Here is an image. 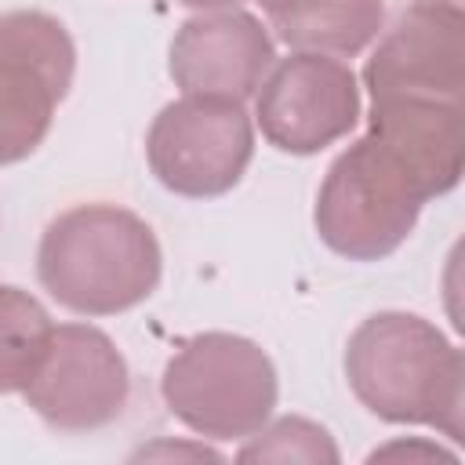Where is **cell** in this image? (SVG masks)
I'll list each match as a JSON object with an SVG mask.
<instances>
[{
  "mask_svg": "<svg viewBox=\"0 0 465 465\" xmlns=\"http://www.w3.org/2000/svg\"><path fill=\"white\" fill-rule=\"evenodd\" d=\"M47 309L22 287L0 283V392H22L51 341Z\"/></svg>",
  "mask_w": 465,
  "mask_h": 465,
  "instance_id": "12",
  "label": "cell"
},
{
  "mask_svg": "<svg viewBox=\"0 0 465 465\" xmlns=\"http://www.w3.org/2000/svg\"><path fill=\"white\" fill-rule=\"evenodd\" d=\"M236 458L240 461H305V465H338L341 461L331 432L298 414L276 418L272 425L265 421L254 436H247V443L236 450Z\"/></svg>",
  "mask_w": 465,
  "mask_h": 465,
  "instance_id": "13",
  "label": "cell"
},
{
  "mask_svg": "<svg viewBox=\"0 0 465 465\" xmlns=\"http://www.w3.org/2000/svg\"><path fill=\"white\" fill-rule=\"evenodd\" d=\"M138 458H193V461H222L218 450L203 447V443H153V447H142L134 450V461Z\"/></svg>",
  "mask_w": 465,
  "mask_h": 465,
  "instance_id": "14",
  "label": "cell"
},
{
  "mask_svg": "<svg viewBox=\"0 0 465 465\" xmlns=\"http://www.w3.org/2000/svg\"><path fill=\"white\" fill-rule=\"evenodd\" d=\"M163 272L156 232L127 207L80 203L40 236V287L80 316H116L145 302Z\"/></svg>",
  "mask_w": 465,
  "mask_h": 465,
  "instance_id": "2",
  "label": "cell"
},
{
  "mask_svg": "<svg viewBox=\"0 0 465 465\" xmlns=\"http://www.w3.org/2000/svg\"><path fill=\"white\" fill-rule=\"evenodd\" d=\"M185 7H196V11H225V7H240L243 0H178Z\"/></svg>",
  "mask_w": 465,
  "mask_h": 465,
  "instance_id": "16",
  "label": "cell"
},
{
  "mask_svg": "<svg viewBox=\"0 0 465 465\" xmlns=\"http://www.w3.org/2000/svg\"><path fill=\"white\" fill-rule=\"evenodd\" d=\"M352 396L392 425H425L461 440L465 363L461 349L418 312H374L345 345Z\"/></svg>",
  "mask_w": 465,
  "mask_h": 465,
  "instance_id": "1",
  "label": "cell"
},
{
  "mask_svg": "<svg viewBox=\"0 0 465 465\" xmlns=\"http://www.w3.org/2000/svg\"><path fill=\"white\" fill-rule=\"evenodd\" d=\"M254 156V127L243 102L185 94L153 116L145 160L156 182L189 200L229 193Z\"/></svg>",
  "mask_w": 465,
  "mask_h": 465,
  "instance_id": "6",
  "label": "cell"
},
{
  "mask_svg": "<svg viewBox=\"0 0 465 465\" xmlns=\"http://www.w3.org/2000/svg\"><path fill=\"white\" fill-rule=\"evenodd\" d=\"M432 200L425 178L371 131L334 156L316 193V232L349 262L389 258Z\"/></svg>",
  "mask_w": 465,
  "mask_h": 465,
  "instance_id": "3",
  "label": "cell"
},
{
  "mask_svg": "<svg viewBox=\"0 0 465 465\" xmlns=\"http://www.w3.org/2000/svg\"><path fill=\"white\" fill-rule=\"evenodd\" d=\"M371 98H418L461 105L465 11L461 0H414L378 40L363 65Z\"/></svg>",
  "mask_w": 465,
  "mask_h": 465,
  "instance_id": "9",
  "label": "cell"
},
{
  "mask_svg": "<svg viewBox=\"0 0 465 465\" xmlns=\"http://www.w3.org/2000/svg\"><path fill=\"white\" fill-rule=\"evenodd\" d=\"M396 454H407V458H421V461H458V454H450V450H443V447H436V443H389V447H378L374 454H371V461H378V458H396Z\"/></svg>",
  "mask_w": 465,
  "mask_h": 465,
  "instance_id": "15",
  "label": "cell"
},
{
  "mask_svg": "<svg viewBox=\"0 0 465 465\" xmlns=\"http://www.w3.org/2000/svg\"><path fill=\"white\" fill-rule=\"evenodd\" d=\"M276 36L294 51L360 54L385 22V0H258Z\"/></svg>",
  "mask_w": 465,
  "mask_h": 465,
  "instance_id": "11",
  "label": "cell"
},
{
  "mask_svg": "<svg viewBox=\"0 0 465 465\" xmlns=\"http://www.w3.org/2000/svg\"><path fill=\"white\" fill-rule=\"evenodd\" d=\"M254 116L269 145L291 156H312L356 127V73L334 54L291 51L258 84Z\"/></svg>",
  "mask_w": 465,
  "mask_h": 465,
  "instance_id": "8",
  "label": "cell"
},
{
  "mask_svg": "<svg viewBox=\"0 0 465 465\" xmlns=\"http://www.w3.org/2000/svg\"><path fill=\"white\" fill-rule=\"evenodd\" d=\"M160 392L167 411L207 440H247L276 411L280 381L265 349L229 331H207L167 360Z\"/></svg>",
  "mask_w": 465,
  "mask_h": 465,
  "instance_id": "4",
  "label": "cell"
},
{
  "mask_svg": "<svg viewBox=\"0 0 465 465\" xmlns=\"http://www.w3.org/2000/svg\"><path fill=\"white\" fill-rule=\"evenodd\" d=\"M22 396L54 432H94L124 414L131 371L105 331L62 323L51 331L47 352Z\"/></svg>",
  "mask_w": 465,
  "mask_h": 465,
  "instance_id": "7",
  "label": "cell"
},
{
  "mask_svg": "<svg viewBox=\"0 0 465 465\" xmlns=\"http://www.w3.org/2000/svg\"><path fill=\"white\" fill-rule=\"evenodd\" d=\"M73 73L76 44L54 15H0V167L36 153L73 87Z\"/></svg>",
  "mask_w": 465,
  "mask_h": 465,
  "instance_id": "5",
  "label": "cell"
},
{
  "mask_svg": "<svg viewBox=\"0 0 465 465\" xmlns=\"http://www.w3.org/2000/svg\"><path fill=\"white\" fill-rule=\"evenodd\" d=\"M276 47L262 18L240 7L200 11L185 18L167 51V73L182 94L243 102L258 91Z\"/></svg>",
  "mask_w": 465,
  "mask_h": 465,
  "instance_id": "10",
  "label": "cell"
}]
</instances>
